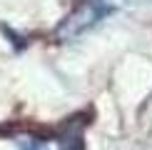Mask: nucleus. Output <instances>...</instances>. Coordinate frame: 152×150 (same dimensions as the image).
I'll return each instance as SVG.
<instances>
[{
    "mask_svg": "<svg viewBox=\"0 0 152 150\" xmlns=\"http://www.w3.org/2000/svg\"><path fill=\"white\" fill-rule=\"evenodd\" d=\"M15 143L20 145V150H82V125L65 123L50 135L23 133L15 135Z\"/></svg>",
    "mask_w": 152,
    "mask_h": 150,
    "instance_id": "f03ea898",
    "label": "nucleus"
},
{
    "mask_svg": "<svg viewBox=\"0 0 152 150\" xmlns=\"http://www.w3.org/2000/svg\"><path fill=\"white\" fill-rule=\"evenodd\" d=\"M125 3L127 0H85L72 15H67L62 20V25L58 28V38L60 40H67V38L82 35L85 30L95 28L97 23H102L107 15H112L117 8H122Z\"/></svg>",
    "mask_w": 152,
    "mask_h": 150,
    "instance_id": "f257e3e1",
    "label": "nucleus"
}]
</instances>
